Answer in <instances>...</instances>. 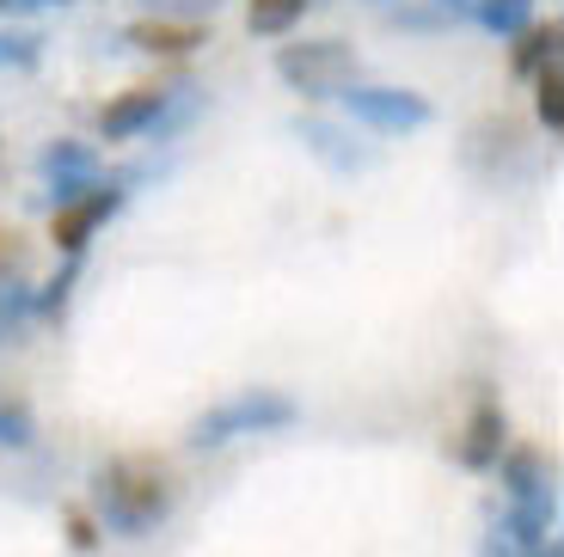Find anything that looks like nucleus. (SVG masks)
<instances>
[{
  "mask_svg": "<svg viewBox=\"0 0 564 557\" xmlns=\"http://www.w3.org/2000/svg\"><path fill=\"white\" fill-rule=\"evenodd\" d=\"M344 111H350V123L375 129V135H417L430 117H436V105L423 92H411V86H368V80H350L344 86Z\"/></svg>",
  "mask_w": 564,
  "mask_h": 557,
  "instance_id": "nucleus-4",
  "label": "nucleus"
},
{
  "mask_svg": "<svg viewBox=\"0 0 564 557\" xmlns=\"http://www.w3.org/2000/svg\"><path fill=\"white\" fill-rule=\"evenodd\" d=\"M301 417V404L276 386H252V392H234L221 398L215 411H203L191 429H184V447H197V454H215V447L240 441V435H276Z\"/></svg>",
  "mask_w": 564,
  "mask_h": 557,
  "instance_id": "nucleus-2",
  "label": "nucleus"
},
{
  "mask_svg": "<svg viewBox=\"0 0 564 557\" xmlns=\"http://www.w3.org/2000/svg\"><path fill=\"white\" fill-rule=\"evenodd\" d=\"M166 86H123L99 111V135L105 141H135V135H154V123L166 117Z\"/></svg>",
  "mask_w": 564,
  "mask_h": 557,
  "instance_id": "nucleus-8",
  "label": "nucleus"
},
{
  "mask_svg": "<svg viewBox=\"0 0 564 557\" xmlns=\"http://www.w3.org/2000/svg\"><path fill=\"white\" fill-rule=\"evenodd\" d=\"M68 545L74 551H93L99 545V521L86 515V509H68Z\"/></svg>",
  "mask_w": 564,
  "mask_h": 557,
  "instance_id": "nucleus-19",
  "label": "nucleus"
},
{
  "mask_svg": "<svg viewBox=\"0 0 564 557\" xmlns=\"http://www.w3.org/2000/svg\"><path fill=\"white\" fill-rule=\"evenodd\" d=\"M56 7H74V0H0V19H19V13H56Z\"/></svg>",
  "mask_w": 564,
  "mask_h": 557,
  "instance_id": "nucleus-20",
  "label": "nucleus"
},
{
  "mask_svg": "<svg viewBox=\"0 0 564 557\" xmlns=\"http://www.w3.org/2000/svg\"><path fill=\"white\" fill-rule=\"evenodd\" d=\"M473 19H479L491 37H516V31L528 25V0H479V7H473Z\"/></svg>",
  "mask_w": 564,
  "mask_h": 557,
  "instance_id": "nucleus-16",
  "label": "nucleus"
},
{
  "mask_svg": "<svg viewBox=\"0 0 564 557\" xmlns=\"http://www.w3.org/2000/svg\"><path fill=\"white\" fill-rule=\"evenodd\" d=\"M534 111H540V123H546V135L564 129V74H558V62H546V68L534 74Z\"/></svg>",
  "mask_w": 564,
  "mask_h": 557,
  "instance_id": "nucleus-14",
  "label": "nucleus"
},
{
  "mask_svg": "<svg viewBox=\"0 0 564 557\" xmlns=\"http://www.w3.org/2000/svg\"><path fill=\"white\" fill-rule=\"evenodd\" d=\"M178 502V484L160 460L148 454H117V460L99 466L93 478V509H99V527L123 533V539H148L160 521L172 515Z\"/></svg>",
  "mask_w": 564,
  "mask_h": 557,
  "instance_id": "nucleus-1",
  "label": "nucleus"
},
{
  "mask_svg": "<svg viewBox=\"0 0 564 557\" xmlns=\"http://www.w3.org/2000/svg\"><path fill=\"white\" fill-rule=\"evenodd\" d=\"M534 557H564V545H558V539H546V545H540Z\"/></svg>",
  "mask_w": 564,
  "mask_h": 557,
  "instance_id": "nucleus-22",
  "label": "nucleus"
},
{
  "mask_svg": "<svg viewBox=\"0 0 564 557\" xmlns=\"http://www.w3.org/2000/svg\"><path fill=\"white\" fill-rule=\"evenodd\" d=\"M74 276H80V258H68V264L56 270V282H43V288L31 294V313H43V319H62V307H68V294H74Z\"/></svg>",
  "mask_w": 564,
  "mask_h": 557,
  "instance_id": "nucleus-17",
  "label": "nucleus"
},
{
  "mask_svg": "<svg viewBox=\"0 0 564 557\" xmlns=\"http://www.w3.org/2000/svg\"><path fill=\"white\" fill-rule=\"evenodd\" d=\"M558 37H564L558 19H546V25H522V31H516V50H509V68H516V74H540L546 62H558Z\"/></svg>",
  "mask_w": 564,
  "mask_h": 557,
  "instance_id": "nucleus-12",
  "label": "nucleus"
},
{
  "mask_svg": "<svg viewBox=\"0 0 564 557\" xmlns=\"http://www.w3.org/2000/svg\"><path fill=\"white\" fill-rule=\"evenodd\" d=\"M123 43L141 56H191L209 43V31L197 19H135V25H123Z\"/></svg>",
  "mask_w": 564,
  "mask_h": 557,
  "instance_id": "nucleus-11",
  "label": "nucleus"
},
{
  "mask_svg": "<svg viewBox=\"0 0 564 557\" xmlns=\"http://www.w3.org/2000/svg\"><path fill=\"white\" fill-rule=\"evenodd\" d=\"M37 172L50 178V203H80V196L99 190V154L86 141H50L37 154Z\"/></svg>",
  "mask_w": 564,
  "mask_h": 557,
  "instance_id": "nucleus-6",
  "label": "nucleus"
},
{
  "mask_svg": "<svg viewBox=\"0 0 564 557\" xmlns=\"http://www.w3.org/2000/svg\"><path fill=\"white\" fill-rule=\"evenodd\" d=\"M31 441H37V417H31V404H25V398H7V392H0V447L25 454Z\"/></svg>",
  "mask_w": 564,
  "mask_h": 557,
  "instance_id": "nucleus-15",
  "label": "nucleus"
},
{
  "mask_svg": "<svg viewBox=\"0 0 564 557\" xmlns=\"http://www.w3.org/2000/svg\"><path fill=\"white\" fill-rule=\"evenodd\" d=\"M503 441H509L503 404H497V392H479V398H473V417H466V429L454 435V460H460L466 472H491V466L503 460Z\"/></svg>",
  "mask_w": 564,
  "mask_h": 557,
  "instance_id": "nucleus-5",
  "label": "nucleus"
},
{
  "mask_svg": "<svg viewBox=\"0 0 564 557\" xmlns=\"http://www.w3.org/2000/svg\"><path fill=\"white\" fill-rule=\"evenodd\" d=\"M117 209H123V184H99V190L80 196V203H62L56 221H50V239H56V251H62V258H80L86 239L99 233V227L111 221Z\"/></svg>",
  "mask_w": 564,
  "mask_h": 557,
  "instance_id": "nucleus-7",
  "label": "nucleus"
},
{
  "mask_svg": "<svg viewBox=\"0 0 564 557\" xmlns=\"http://www.w3.org/2000/svg\"><path fill=\"white\" fill-rule=\"evenodd\" d=\"M37 62H43L37 31H0V74L7 68H37Z\"/></svg>",
  "mask_w": 564,
  "mask_h": 557,
  "instance_id": "nucleus-18",
  "label": "nucleus"
},
{
  "mask_svg": "<svg viewBox=\"0 0 564 557\" xmlns=\"http://www.w3.org/2000/svg\"><path fill=\"white\" fill-rule=\"evenodd\" d=\"M295 141L332 172H368L375 166V154H368L362 141H356L344 123H325V117H295Z\"/></svg>",
  "mask_w": 564,
  "mask_h": 557,
  "instance_id": "nucleus-9",
  "label": "nucleus"
},
{
  "mask_svg": "<svg viewBox=\"0 0 564 557\" xmlns=\"http://www.w3.org/2000/svg\"><path fill=\"white\" fill-rule=\"evenodd\" d=\"M442 13H473V7H479V0H436Z\"/></svg>",
  "mask_w": 564,
  "mask_h": 557,
  "instance_id": "nucleus-21",
  "label": "nucleus"
},
{
  "mask_svg": "<svg viewBox=\"0 0 564 557\" xmlns=\"http://www.w3.org/2000/svg\"><path fill=\"white\" fill-rule=\"evenodd\" d=\"M497 478L509 490V509H546V515H558V496L546 484V460H540L534 447H509L503 460H497Z\"/></svg>",
  "mask_w": 564,
  "mask_h": 557,
  "instance_id": "nucleus-10",
  "label": "nucleus"
},
{
  "mask_svg": "<svg viewBox=\"0 0 564 557\" xmlns=\"http://www.w3.org/2000/svg\"><path fill=\"white\" fill-rule=\"evenodd\" d=\"M307 7L313 0H252V7H246V31H252V37H289V31L307 19Z\"/></svg>",
  "mask_w": 564,
  "mask_h": 557,
  "instance_id": "nucleus-13",
  "label": "nucleus"
},
{
  "mask_svg": "<svg viewBox=\"0 0 564 557\" xmlns=\"http://www.w3.org/2000/svg\"><path fill=\"white\" fill-rule=\"evenodd\" d=\"M276 74L301 98H338L356 80V50L344 37H301L276 50Z\"/></svg>",
  "mask_w": 564,
  "mask_h": 557,
  "instance_id": "nucleus-3",
  "label": "nucleus"
}]
</instances>
